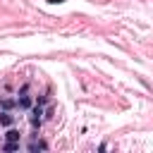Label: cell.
I'll use <instances>...</instances> for the list:
<instances>
[{
    "label": "cell",
    "mask_w": 153,
    "mask_h": 153,
    "mask_svg": "<svg viewBox=\"0 0 153 153\" xmlns=\"http://www.w3.org/2000/svg\"><path fill=\"white\" fill-rule=\"evenodd\" d=\"M14 105H17V110H29L33 105V98L29 96V91H19L14 98Z\"/></svg>",
    "instance_id": "cell-2"
},
{
    "label": "cell",
    "mask_w": 153,
    "mask_h": 153,
    "mask_svg": "<svg viewBox=\"0 0 153 153\" xmlns=\"http://www.w3.org/2000/svg\"><path fill=\"white\" fill-rule=\"evenodd\" d=\"M53 115H55V108H53V105L43 108V122H45V120H53Z\"/></svg>",
    "instance_id": "cell-8"
},
{
    "label": "cell",
    "mask_w": 153,
    "mask_h": 153,
    "mask_svg": "<svg viewBox=\"0 0 153 153\" xmlns=\"http://www.w3.org/2000/svg\"><path fill=\"white\" fill-rule=\"evenodd\" d=\"M14 122H17V115H14L12 110H0V127L7 129V127H12Z\"/></svg>",
    "instance_id": "cell-3"
},
{
    "label": "cell",
    "mask_w": 153,
    "mask_h": 153,
    "mask_svg": "<svg viewBox=\"0 0 153 153\" xmlns=\"http://www.w3.org/2000/svg\"><path fill=\"white\" fill-rule=\"evenodd\" d=\"M45 100H48V96H38L33 103H36V105H45Z\"/></svg>",
    "instance_id": "cell-9"
},
{
    "label": "cell",
    "mask_w": 153,
    "mask_h": 153,
    "mask_svg": "<svg viewBox=\"0 0 153 153\" xmlns=\"http://www.w3.org/2000/svg\"><path fill=\"white\" fill-rule=\"evenodd\" d=\"M2 151H7V153H12V151H19V141H5Z\"/></svg>",
    "instance_id": "cell-7"
},
{
    "label": "cell",
    "mask_w": 153,
    "mask_h": 153,
    "mask_svg": "<svg viewBox=\"0 0 153 153\" xmlns=\"http://www.w3.org/2000/svg\"><path fill=\"white\" fill-rule=\"evenodd\" d=\"M17 105H14V98H10V96H0V110H14Z\"/></svg>",
    "instance_id": "cell-5"
},
{
    "label": "cell",
    "mask_w": 153,
    "mask_h": 153,
    "mask_svg": "<svg viewBox=\"0 0 153 153\" xmlns=\"http://www.w3.org/2000/svg\"><path fill=\"white\" fill-rule=\"evenodd\" d=\"M26 112H29V124H31L33 129H38V127L43 124V105H36V103H33Z\"/></svg>",
    "instance_id": "cell-1"
},
{
    "label": "cell",
    "mask_w": 153,
    "mask_h": 153,
    "mask_svg": "<svg viewBox=\"0 0 153 153\" xmlns=\"http://www.w3.org/2000/svg\"><path fill=\"white\" fill-rule=\"evenodd\" d=\"M22 139V131L12 124V127H7V131H5V141H19Z\"/></svg>",
    "instance_id": "cell-4"
},
{
    "label": "cell",
    "mask_w": 153,
    "mask_h": 153,
    "mask_svg": "<svg viewBox=\"0 0 153 153\" xmlns=\"http://www.w3.org/2000/svg\"><path fill=\"white\" fill-rule=\"evenodd\" d=\"M29 151H48V143L45 141H31L29 143Z\"/></svg>",
    "instance_id": "cell-6"
}]
</instances>
